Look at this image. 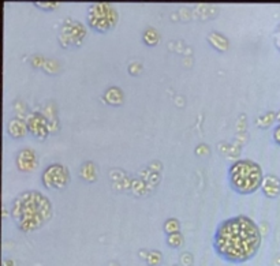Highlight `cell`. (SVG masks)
Returning <instances> with one entry per match:
<instances>
[{
  "label": "cell",
  "mask_w": 280,
  "mask_h": 266,
  "mask_svg": "<svg viewBox=\"0 0 280 266\" xmlns=\"http://www.w3.org/2000/svg\"><path fill=\"white\" fill-rule=\"evenodd\" d=\"M164 231L168 235L175 234V232H179V221L175 220V219H168L164 224Z\"/></svg>",
  "instance_id": "15"
},
{
  "label": "cell",
  "mask_w": 280,
  "mask_h": 266,
  "mask_svg": "<svg viewBox=\"0 0 280 266\" xmlns=\"http://www.w3.org/2000/svg\"><path fill=\"white\" fill-rule=\"evenodd\" d=\"M26 124H28L29 133L32 134L33 137H36L37 139H40V141H44L50 135L48 120L40 112H33L32 115L28 118V120H26Z\"/></svg>",
  "instance_id": "7"
},
{
  "label": "cell",
  "mask_w": 280,
  "mask_h": 266,
  "mask_svg": "<svg viewBox=\"0 0 280 266\" xmlns=\"http://www.w3.org/2000/svg\"><path fill=\"white\" fill-rule=\"evenodd\" d=\"M264 174L260 164L250 158H241L228 168V183L232 191L249 195L261 188Z\"/></svg>",
  "instance_id": "3"
},
{
  "label": "cell",
  "mask_w": 280,
  "mask_h": 266,
  "mask_svg": "<svg viewBox=\"0 0 280 266\" xmlns=\"http://www.w3.org/2000/svg\"><path fill=\"white\" fill-rule=\"evenodd\" d=\"M262 194L269 199H275L280 195V178L276 175H265L261 184Z\"/></svg>",
  "instance_id": "9"
},
{
  "label": "cell",
  "mask_w": 280,
  "mask_h": 266,
  "mask_svg": "<svg viewBox=\"0 0 280 266\" xmlns=\"http://www.w3.org/2000/svg\"><path fill=\"white\" fill-rule=\"evenodd\" d=\"M54 207L50 198L37 190L19 193L11 205V217L22 232H33L52 219Z\"/></svg>",
  "instance_id": "2"
},
{
  "label": "cell",
  "mask_w": 280,
  "mask_h": 266,
  "mask_svg": "<svg viewBox=\"0 0 280 266\" xmlns=\"http://www.w3.org/2000/svg\"><path fill=\"white\" fill-rule=\"evenodd\" d=\"M261 232L257 224L245 215L225 219L213 235V250L227 262L244 263L257 254Z\"/></svg>",
  "instance_id": "1"
},
{
  "label": "cell",
  "mask_w": 280,
  "mask_h": 266,
  "mask_svg": "<svg viewBox=\"0 0 280 266\" xmlns=\"http://www.w3.org/2000/svg\"><path fill=\"white\" fill-rule=\"evenodd\" d=\"M15 164L21 172H32L38 167V157L37 153L29 147H25L18 151L15 157Z\"/></svg>",
  "instance_id": "8"
},
{
  "label": "cell",
  "mask_w": 280,
  "mask_h": 266,
  "mask_svg": "<svg viewBox=\"0 0 280 266\" xmlns=\"http://www.w3.org/2000/svg\"><path fill=\"white\" fill-rule=\"evenodd\" d=\"M273 142L280 146V123L273 129Z\"/></svg>",
  "instance_id": "19"
},
{
  "label": "cell",
  "mask_w": 280,
  "mask_h": 266,
  "mask_svg": "<svg viewBox=\"0 0 280 266\" xmlns=\"http://www.w3.org/2000/svg\"><path fill=\"white\" fill-rule=\"evenodd\" d=\"M34 6L37 9H41L44 11H52V10L58 9L59 3H56V2H36Z\"/></svg>",
  "instance_id": "17"
},
{
  "label": "cell",
  "mask_w": 280,
  "mask_h": 266,
  "mask_svg": "<svg viewBox=\"0 0 280 266\" xmlns=\"http://www.w3.org/2000/svg\"><path fill=\"white\" fill-rule=\"evenodd\" d=\"M81 176L86 182H96L97 170L93 163H85L81 168Z\"/></svg>",
  "instance_id": "12"
},
{
  "label": "cell",
  "mask_w": 280,
  "mask_h": 266,
  "mask_svg": "<svg viewBox=\"0 0 280 266\" xmlns=\"http://www.w3.org/2000/svg\"><path fill=\"white\" fill-rule=\"evenodd\" d=\"M7 133H9L10 137L14 138V139L25 138L26 134L29 133L28 124H26V122L18 119V118H14L7 123Z\"/></svg>",
  "instance_id": "10"
},
{
  "label": "cell",
  "mask_w": 280,
  "mask_h": 266,
  "mask_svg": "<svg viewBox=\"0 0 280 266\" xmlns=\"http://www.w3.org/2000/svg\"><path fill=\"white\" fill-rule=\"evenodd\" d=\"M273 120H275V114H273V112H268L266 115L260 116V118L256 120V124H257L260 129H268Z\"/></svg>",
  "instance_id": "13"
},
{
  "label": "cell",
  "mask_w": 280,
  "mask_h": 266,
  "mask_svg": "<svg viewBox=\"0 0 280 266\" xmlns=\"http://www.w3.org/2000/svg\"><path fill=\"white\" fill-rule=\"evenodd\" d=\"M144 41L145 44L149 46L156 45L157 42H159V34L155 29H148L147 32L144 33Z\"/></svg>",
  "instance_id": "14"
},
{
  "label": "cell",
  "mask_w": 280,
  "mask_h": 266,
  "mask_svg": "<svg viewBox=\"0 0 280 266\" xmlns=\"http://www.w3.org/2000/svg\"><path fill=\"white\" fill-rule=\"evenodd\" d=\"M167 242H168V244H170L171 247H180V244L183 242V238H182V235H180L179 232H175V234L168 235Z\"/></svg>",
  "instance_id": "16"
},
{
  "label": "cell",
  "mask_w": 280,
  "mask_h": 266,
  "mask_svg": "<svg viewBox=\"0 0 280 266\" xmlns=\"http://www.w3.org/2000/svg\"><path fill=\"white\" fill-rule=\"evenodd\" d=\"M104 100H106L107 104H110L112 107L122 105L124 100L123 90L118 86H111L104 93Z\"/></svg>",
  "instance_id": "11"
},
{
  "label": "cell",
  "mask_w": 280,
  "mask_h": 266,
  "mask_svg": "<svg viewBox=\"0 0 280 266\" xmlns=\"http://www.w3.org/2000/svg\"><path fill=\"white\" fill-rule=\"evenodd\" d=\"M70 172L67 167L62 164H51L41 175L42 186L46 190H65L70 183Z\"/></svg>",
  "instance_id": "6"
},
{
  "label": "cell",
  "mask_w": 280,
  "mask_h": 266,
  "mask_svg": "<svg viewBox=\"0 0 280 266\" xmlns=\"http://www.w3.org/2000/svg\"><path fill=\"white\" fill-rule=\"evenodd\" d=\"M86 37V29L79 21H75L73 18H67L63 22V26L60 28L59 41L60 45L65 48H78Z\"/></svg>",
  "instance_id": "5"
},
{
  "label": "cell",
  "mask_w": 280,
  "mask_h": 266,
  "mask_svg": "<svg viewBox=\"0 0 280 266\" xmlns=\"http://www.w3.org/2000/svg\"><path fill=\"white\" fill-rule=\"evenodd\" d=\"M87 26L93 32L106 34L115 29L119 14L114 6L108 3H95L87 9Z\"/></svg>",
  "instance_id": "4"
},
{
  "label": "cell",
  "mask_w": 280,
  "mask_h": 266,
  "mask_svg": "<svg viewBox=\"0 0 280 266\" xmlns=\"http://www.w3.org/2000/svg\"><path fill=\"white\" fill-rule=\"evenodd\" d=\"M273 42H275L276 49L280 52V23L276 26L275 32H273Z\"/></svg>",
  "instance_id": "18"
}]
</instances>
